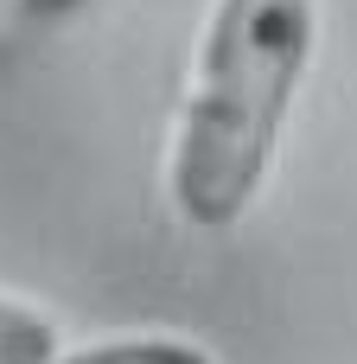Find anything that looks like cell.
I'll use <instances>...</instances> for the list:
<instances>
[{"label": "cell", "instance_id": "7a4b0ae2", "mask_svg": "<svg viewBox=\"0 0 357 364\" xmlns=\"http://www.w3.org/2000/svg\"><path fill=\"white\" fill-rule=\"evenodd\" d=\"M57 358V326L38 307H19L0 294V364H51Z\"/></svg>", "mask_w": 357, "mask_h": 364}, {"label": "cell", "instance_id": "6da1fadb", "mask_svg": "<svg viewBox=\"0 0 357 364\" xmlns=\"http://www.w3.org/2000/svg\"><path fill=\"white\" fill-rule=\"evenodd\" d=\"M313 0H217L172 134L166 192L192 230H230L256 205L313 58Z\"/></svg>", "mask_w": 357, "mask_h": 364}, {"label": "cell", "instance_id": "3957f363", "mask_svg": "<svg viewBox=\"0 0 357 364\" xmlns=\"http://www.w3.org/2000/svg\"><path fill=\"white\" fill-rule=\"evenodd\" d=\"M51 364H217L192 339H115V346H83V352H57Z\"/></svg>", "mask_w": 357, "mask_h": 364}]
</instances>
